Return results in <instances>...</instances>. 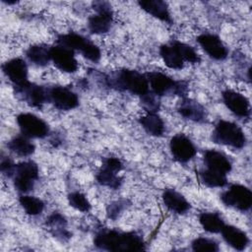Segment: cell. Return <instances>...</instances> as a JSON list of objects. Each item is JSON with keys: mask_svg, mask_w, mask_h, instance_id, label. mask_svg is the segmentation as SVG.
<instances>
[{"mask_svg": "<svg viewBox=\"0 0 252 252\" xmlns=\"http://www.w3.org/2000/svg\"><path fill=\"white\" fill-rule=\"evenodd\" d=\"M14 94L17 98L27 103L29 106L39 108L48 102L47 88L28 81L19 86H13Z\"/></svg>", "mask_w": 252, "mask_h": 252, "instance_id": "obj_11", "label": "cell"}, {"mask_svg": "<svg viewBox=\"0 0 252 252\" xmlns=\"http://www.w3.org/2000/svg\"><path fill=\"white\" fill-rule=\"evenodd\" d=\"M191 248L196 252H217L220 250L219 243L208 237H196L191 242Z\"/></svg>", "mask_w": 252, "mask_h": 252, "instance_id": "obj_32", "label": "cell"}, {"mask_svg": "<svg viewBox=\"0 0 252 252\" xmlns=\"http://www.w3.org/2000/svg\"><path fill=\"white\" fill-rule=\"evenodd\" d=\"M46 225L51 234L61 241H67L71 238V232L67 229V220L59 212H53L46 219Z\"/></svg>", "mask_w": 252, "mask_h": 252, "instance_id": "obj_24", "label": "cell"}, {"mask_svg": "<svg viewBox=\"0 0 252 252\" xmlns=\"http://www.w3.org/2000/svg\"><path fill=\"white\" fill-rule=\"evenodd\" d=\"M67 200H68L69 206L79 212L88 213L92 209L91 202L89 201L87 196L80 191L70 192L67 196Z\"/></svg>", "mask_w": 252, "mask_h": 252, "instance_id": "obj_31", "label": "cell"}, {"mask_svg": "<svg viewBox=\"0 0 252 252\" xmlns=\"http://www.w3.org/2000/svg\"><path fill=\"white\" fill-rule=\"evenodd\" d=\"M56 44L68 47L74 51H79L86 59L96 63L101 58L99 47L92 40L74 32L61 33L56 38Z\"/></svg>", "mask_w": 252, "mask_h": 252, "instance_id": "obj_5", "label": "cell"}, {"mask_svg": "<svg viewBox=\"0 0 252 252\" xmlns=\"http://www.w3.org/2000/svg\"><path fill=\"white\" fill-rule=\"evenodd\" d=\"M137 4L139 7L149 14L150 16L166 23L168 25H171L173 20L168 8V5L165 1L162 0H141L138 1Z\"/></svg>", "mask_w": 252, "mask_h": 252, "instance_id": "obj_21", "label": "cell"}, {"mask_svg": "<svg viewBox=\"0 0 252 252\" xmlns=\"http://www.w3.org/2000/svg\"><path fill=\"white\" fill-rule=\"evenodd\" d=\"M161 200L164 207L176 215H184L190 209L191 205L188 200L178 191L172 188H166L161 194Z\"/></svg>", "mask_w": 252, "mask_h": 252, "instance_id": "obj_20", "label": "cell"}, {"mask_svg": "<svg viewBox=\"0 0 252 252\" xmlns=\"http://www.w3.org/2000/svg\"><path fill=\"white\" fill-rule=\"evenodd\" d=\"M139 123L150 136L161 137L164 134V122L157 112H146L145 115L139 118Z\"/></svg>", "mask_w": 252, "mask_h": 252, "instance_id": "obj_25", "label": "cell"}, {"mask_svg": "<svg viewBox=\"0 0 252 252\" xmlns=\"http://www.w3.org/2000/svg\"><path fill=\"white\" fill-rule=\"evenodd\" d=\"M127 208V200L120 199L111 202L106 208V215L111 220H116Z\"/></svg>", "mask_w": 252, "mask_h": 252, "instance_id": "obj_35", "label": "cell"}, {"mask_svg": "<svg viewBox=\"0 0 252 252\" xmlns=\"http://www.w3.org/2000/svg\"><path fill=\"white\" fill-rule=\"evenodd\" d=\"M2 71L13 86H19L29 81L28 64L23 58L15 57L7 60L2 64Z\"/></svg>", "mask_w": 252, "mask_h": 252, "instance_id": "obj_17", "label": "cell"}, {"mask_svg": "<svg viewBox=\"0 0 252 252\" xmlns=\"http://www.w3.org/2000/svg\"><path fill=\"white\" fill-rule=\"evenodd\" d=\"M92 7L94 14L88 19V30L92 34H103L109 32L113 23V10L106 1H94Z\"/></svg>", "mask_w": 252, "mask_h": 252, "instance_id": "obj_7", "label": "cell"}, {"mask_svg": "<svg viewBox=\"0 0 252 252\" xmlns=\"http://www.w3.org/2000/svg\"><path fill=\"white\" fill-rule=\"evenodd\" d=\"M19 204L25 213L32 217L40 215L45 206L44 202L40 198L28 194H21L19 196Z\"/></svg>", "mask_w": 252, "mask_h": 252, "instance_id": "obj_29", "label": "cell"}, {"mask_svg": "<svg viewBox=\"0 0 252 252\" xmlns=\"http://www.w3.org/2000/svg\"><path fill=\"white\" fill-rule=\"evenodd\" d=\"M179 53L181 55V57L183 58L184 62H188L190 64H198L201 61V57L200 55L197 53V51L194 49L193 46L179 41V40H174Z\"/></svg>", "mask_w": 252, "mask_h": 252, "instance_id": "obj_33", "label": "cell"}, {"mask_svg": "<svg viewBox=\"0 0 252 252\" xmlns=\"http://www.w3.org/2000/svg\"><path fill=\"white\" fill-rule=\"evenodd\" d=\"M47 99L56 109L62 111L72 110L80 103L79 96L74 91L59 85L47 87Z\"/></svg>", "mask_w": 252, "mask_h": 252, "instance_id": "obj_12", "label": "cell"}, {"mask_svg": "<svg viewBox=\"0 0 252 252\" xmlns=\"http://www.w3.org/2000/svg\"><path fill=\"white\" fill-rule=\"evenodd\" d=\"M50 58L53 65L63 73L73 74L77 72L79 63L75 56V51L59 45H51L50 47Z\"/></svg>", "mask_w": 252, "mask_h": 252, "instance_id": "obj_14", "label": "cell"}, {"mask_svg": "<svg viewBox=\"0 0 252 252\" xmlns=\"http://www.w3.org/2000/svg\"><path fill=\"white\" fill-rule=\"evenodd\" d=\"M21 134L30 139H43L50 133V127L41 117L31 113L22 112L16 117Z\"/></svg>", "mask_w": 252, "mask_h": 252, "instance_id": "obj_10", "label": "cell"}, {"mask_svg": "<svg viewBox=\"0 0 252 252\" xmlns=\"http://www.w3.org/2000/svg\"><path fill=\"white\" fill-rule=\"evenodd\" d=\"M199 223L209 233H220L225 222L219 213L203 212L199 215Z\"/></svg>", "mask_w": 252, "mask_h": 252, "instance_id": "obj_28", "label": "cell"}, {"mask_svg": "<svg viewBox=\"0 0 252 252\" xmlns=\"http://www.w3.org/2000/svg\"><path fill=\"white\" fill-rule=\"evenodd\" d=\"M200 179L203 184L210 188H222L227 185L226 175L209 170L207 168L200 171Z\"/></svg>", "mask_w": 252, "mask_h": 252, "instance_id": "obj_30", "label": "cell"}, {"mask_svg": "<svg viewBox=\"0 0 252 252\" xmlns=\"http://www.w3.org/2000/svg\"><path fill=\"white\" fill-rule=\"evenodd\" d=\"M94 245L103 251L126 252L144 251L146 243L143 237L135 231L101 228L94 236Z\"/></svg>", "mask_w": 252, "mask_h": 252, "instance_id": "obj_1", "label": "cell"}, {"mask_svg": "<svg viewBox=\"0 0 252 252\" xmlns=\"http://www.w3.org/2000/svg\"><path fill=\"white\" fill-rule=\"evenodd\" d=\"M220 233L225 243L234 250L243 251L249 244L247 233L235 225L225 223Z\"/></svg>", "mask_w": 252, "mask_h": 252, "instance_id": "obj_22", "label": "cell"}, {"mask_svg": "<svg viewBox=\"0 0 252 252\" xmlns=\"http://www.w3.org/2000/svg\"><path fill=\"white\" fill-rule=\"evenodd\" d=\"M50 47L51 45H46L43 43L32 44L27 49L26 57L32 65L44 67L51 62Z\"/></svg>", "mask_w": 252, "mask_h": 252, "instance_id": "obj_27", "label": "cell"}, {"mask_svg": "<svg viewBox=\"0 0 252 252\" xmlns=\"http://www.w3.org/2000/svg\"><path fill=\"white\" fill-rule=\"evenodd\" d=\"M104 84L110 89L119 92H127L139 97L150 91L146 74L129 68H122L105 76Z\"/></svg>", "mask_w": 252, "mask_h": 252, "instance_id": "obj_2", "label": "cell"}, {"mask_svg": "<svg viewBox=\"0 0 252 252\" xmlns=\"http://www.w3.org/2000/svg\"><path fill=\"white\" fill-rule=\"evenodd\" d=\"M198 44L207 53L209 57L214 60L221 61L224 60L228 55V49L223 43L221 38L211 32H203L196 38Z\"/></svg>", "mask_w": 252, "mask_h": 252, "instance_id": "obj_15", "label": "cell"}, {"mask_svg": "<svg viewBox=\"0 0 252 252\" xmlns=\"http://www.w3.org/2000/svg\"><path fill=\"white\" fill-rule=\"evenodd\" d=\"M203 161L207 169L227 175L232 169V162L229 157L215 149L207 150L204 153Z\"/></svg>", "mask_w": 252, "mask_h": 252, "instance_id": "obj_19", "label": "cell"}, {"mask_svg": "<svg viewBox=\"0 0 252 252\" xmlns=\"http://www.w3.org/2000/svg\"><path fill=\"white\" fill-rule=\"evenodd\" d=\"M211 139L215 144L238 150L244 148L247 143V138L242 128L232 121L223 119L216 123Z\"/></svg>", "mask_w": 252, "mask_h": 252, "instance_id": "obj_3", "label": "cell"}, {"mask_svg": "<svg viewBox=\"0 0 252 252\" xmlns=\"http://www.w3.org/2000/svg\"><path fill=\"white\" fill-rule=\"evenodd\" d=\"M3 3H5V4H7V5H12V4H16V3H18V1H11V0H1Z\"/></svg>", "mask_w": 252, "mask_h": 252, "instance_id": "obj_37", "label": "cell"}, {"mask_svg": "<svg viewBox=\"0 0 252 252\" xmlns=\"http://www.w3.org/2000/svg\"><path fill=\"white\" fill-rule=\"evenodd\" d=\"M15 165L16 163H14L9 157H2L1 162H0V170L4 176L8 178H12Z\"/></svg>", "mask_w": 252, "mask_h": 252, "instance_id": "obj_36", "label": "cell"}, {"mask_svg": "<svg viewBox=\"0 0 252 252\" xmlns=\"http://www.w3.org/2000/svg\"><path fill=\"white\" fill-rule=\"evenodd\" d=\"M221 99L226 108L240 118H249L251 106L249 99L239 92L226 89L221 93Z\"/></svg>", "mask_w": 252, "mask_h": 252, "instance_id": "obj_16", "label": "cell"}, {"mask_svg": "<svg viewBox=\"0 0 252 252\" xmlns=\"http://www.w3.org/2000/svg\"><path fill=\"white\" fill-rule=\"evenodd\" d=\"M39 178V168L35 161L27 159L16 163L12 176L13 186L20 194L31 192Z\"/></svg>", "mask_w": 252, "mask_h": 252, "instance_id": "obj_6", "label": "cell"}, {"mask_svg": "<svg viewBox=\"0 0 252 252\" xmlns=\"http://www.w3.org/2000/svg\"><path fill=\"white\" fill-rule=\"evenodd\" d=\"M150 90L158 95H178L180 97L187 96L188 85L185 81H177L170 76L158 72L152 71L146 73Z\"/></svg>", "mask_w": 252, "mask_h": 252, "instance_id": "obj_4", "label": "cell"}, {"mask_svg": "<svg viewBox=\"0 0 252 252\" xmlns=\"http://www.w3.org/2000/svg\"><path fill=\"white\" fill-rule=\"evenodd\" d=\"M220 201L224 206L244 213L251 209L252 192L243 184L233 183L220 194Z\"/></svg>", "mask_w": 252, "mask_h": 252, "instance_id": "obj_9", "label": "cell"}, {"mask_svg": "<svg viewBox=\"0 0 252 252\" xmlns=\"http://www.w3.org/2000/svg\"><path fill=\"white\" fill-rule=\"evenodd\" d=\"M123 167V162L119 158L112 156L103 158L101 166L95 174L97 183L109 189H118L123 182V178L119 175Z\"/></svg>", "mask_w": 252, "mask_h": 252, "instance_id": "obj_8", "label": "cell"}, {"mask_svg": "<svg viewBox=\"0 0 252 252\" xmlns=\"http://www.w3.org/2000/svg\"><path fill=\"white\" fill-rule=\"evenodd\" d=\"M158 53L164 65L172 70H181L184 67V60L181 57L179 50L174 42L164 43L159 46Z\"/></svg>", "mask_w": 252, "mask_h": 252, "instance_id": "obj_23", "label": "cell"}, {"mask_svg": "<svg viewBox=\"0 0 252 252\" xmlns=\"http://www.w3.org/2000/svg\"><path fill=\"white\" fill-rule=\"evenodd\" d=\"M8 150L17 157L28 158L31 157L35 151V145L32 140L23 134L14 136L7 143Z\"/></svg>", "mask_w": 252, "mask_h": 252, "instance_id": "obj_26", "label": "cell"}, {"mask_svg": "<svg viewBox=\"0 0 252 252\" xmlns=\"http://www.w3.org/2000/svg\"><path fill=\"white\" fill-rule=\"evenodd\" d=\"M169 151L174 160L179 163H187L197 154L194 143L185 134L179 133L171 137L169 141Z\"/></svg>", "mask_w": 252, "mask_h": 252, "instance_id": "obj_13", "label": "cell"}, {"mask_svg": "<svg viewBox=\"0 0 252 252\" xmlns=\"http://www.w3.org/2000/svg\"><path fill=\"white\" fill-rule=\"evenodd\" d=\"M140 102L146 112H157L160 108V97L154 94L151 90L140 96Z\"/></svg>", "mask_w": 252, "mask_h": 252, "instance_id": "obj_34", "label": "cell"}, {"mask_svg": "<svg viewBox=\"0 0 252 252\" xmlns=\"http://www.w3.org/2000/svg\"><path fill=\"white\" fill-rule=\"evenodd\" d=\"M178 114L189 121L196 123H203L207 120V111L205 107L197 100L188 96L181 97L176 106Z\"/></svg>", "mask_w": 252, "mask_h": 252, "instance_id": "obj_18", "label": "cell"}]
</instances>
